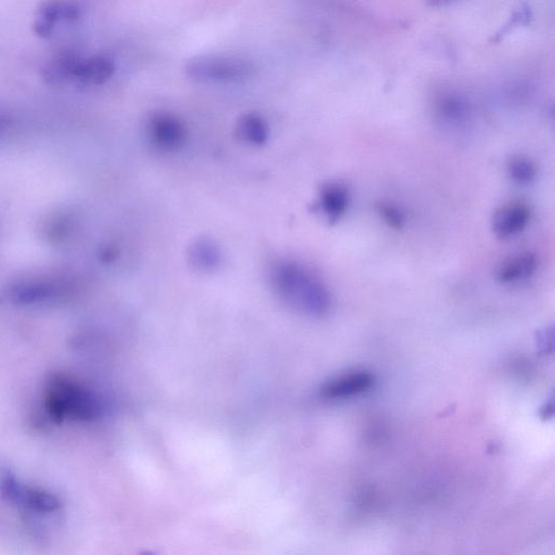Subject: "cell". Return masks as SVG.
Returning a JSON list of instances; mask_svg holds the SVG:
<instances>
[{"label": "cell", "mask_w": 555, "mask_h": 555, "mask_svg": "<svg viewBox=\"0 0 555 555\" xmlns=\"http://www.w3.org/2000/svg\"><path fill=\"white\" fill-rule=\"evenodd\" d=\"M81 57L76 52H63L54 57L52 60L44 64L42 76L44 82L51 85H61V84L73 81L74 72Z\"/></svg>", "instance_id": "cell-11"}, {"label": "cell", "mask_w": 555, "mask_h": 555, "mask_svg": "<svg viewBox=\"0 0 555 555\" xmlns=\"http://www.w3.org/2000/svg\"><path fill=\"white\" fill-rule=\"evenodd\" d=\"M54 24L46 21V20L38 18L37 21L34 24V32L38 35L39 37H49L53 31Z\"/></svg>", "instance_id": "cell-22"}, {"label": "cell", "mask_w": 555, "mask_h": 555, "mask_svg": "<svg viewBox=\"0 0 555 555\" xmlns=\"http://www.w3.org/2000/svg\"><path fill=\"white\" fill-rule=\"evenodd\" d=\"M374 384L373 375L366 373H354L342 375L325 385L322 394L325 398L340 399L364 393Z\"/></svg>", "instance_id": "cell-9"}, {"label": "cell", "mask_w": 555, "mask_h": 555, "mask_svg": "<svg viewBox=\"0 0 555 555\" xmlns=\"http://www.w3.org/2000/svg\"><path fill=\"white\" fill-rule=\"evenodd\" d=\"M424 2L426 4H429L430 6L442 7V6H446V4L454 3V0H424Z\"/></svg>", "instance_id": "cell-23"}, {"label": "cell", "mask_w": 555, "mask_h": 555, "mask_svg": "<svg viewBox=\"0 0 555 555\" xmlns=\"http://www.w3.org/2000/svg\"><path fill=\"white\" fill-rule=\"evenodd\" d=\"M509 176L519 185H529L537 176V167L530 158L515 156L508 163Z\"/></svg>", "instance_id": "cell-17"}, {"label": "cell", "mask_w": 555, "mask_h": 555, "mask_svg": "<svg viewBox=\"0 0 555 555\" xmlns=\"http://www.w3.org/2000/svg\"><path fill=\"white\" fill-rule=\"evenodd\" d=\"M532 212L522 202H511L499 207L492 220V229L499 239H510L527 229Z\"/></svg>", "instance_id": "cell-5"}, {"label": "cell", "mask_w": 555, "mask_h": 555, "mask_svg": "<svg viewBox=\"0 0 555 555\" xmlns=\"http://www.w3.org/2000/svg\"><path fill=\"white\" fill-rule=\"evenodd\" d=\"M116 62L110 57L96 56L81 59L74 72L73 81L84 85H101L116 73Z\"/></svg>", "instance_id": "cell-8"}, {"label": "cell", "mask_w": 555, "mask_h": 555, "mask_svg": "<svg viewBox=\"0 0 555 555\" xmlns=\"http://www.w3.org/2000/svg\"><path fill=\"white\" fill-rule=\"evenodd\" d=\"M82 16V8L76 3L68 0H47L39 8V18L56 26L60 20L76 21Z\"/></svg>", "instance_id": "cell-14"}, {"label": "cell", "mask_w": 555, "mask_h": 555, "mask_svg": "<svg viewBox=\"0 0 555 555\" xmlns=\"http://www.w3.org/2000/svg\"><path fill=\"white\" fill-rule=\"evenodd\" d=\"M20 507L39 514H51L61 508L60 500L47 490L26 487Z\"/></svg>", "instance_id": "cell-13"}, {"label": "cell", "mask_w": 555, "mask_h": 555, "mask_svg": "<svg viewBox=\"0 0 555 555\" xmlns=\"http://www.w3.org/2000/svg\"><path fill=\"white\" fill-rule=\"evenodd\" d=\"M378 213L386 224L396 230L403 229L406 222L404 213L400 208L390 203H381L378 205Z\"/></svg>", "instance_id": "cell-20"}, {"label": "cell", "mask_w": 555, "mask_h": 555, "mask_svg": "<svg viewBox=\"0 0 555 555\" xmlns=\"http://www.w3.org/2000/svg\"><path fill=\"white\" fill-rule=\"evenodd\" d=\"M539 260L534 253L525 252L510 257L503 262L497 270L500 284L513 285L527 281L536 274Z\"/></svg>", "instance_id": "cell-7"}, {"label": "cell", "mask_w": 555, "mask_h": 555, "mask_svg": "<svg viewBox=\"0 0 555 555\" xmlns=\"http://www.w3.org/2000/svg\"><path fill=\"white\" fill-rule=\"evenodd\" d=\"M530 18H532V12H530V9L527 4H522L519 8L515 10L511 18H510L509 22L505 24V26L500 29V31L495 35L493 38L494 43H497L505 36V34L511 32V29L515 28L527 26L529 23Z\"/></svg>", "instance_id": "cell-19"}, {"label": "cell", "mask_w": 555, "mask_h": 555, "mask_svg": "<svg viewBox=\"0 0 555 555\" xmlns=\"http://www.w3.org/2000/svg\"><path fill=\"white\" fill-rule=\"evenodd\" d=\"M27 486L20 483L10 472L0 474V495L7 503L20 505Z\"/></svg>", "instance_id": "cell-18"}, {"label": "cell", "mask_w": 555, "mask_h": 555, "mask_svg": "<svg viewBox=\"0 0 555 555\" xmlns=\"http://www.w3.org/2000/svg\"><path fill=\"white\" fill-rule=\"evenodd\" d=\"M270 281L276 294L287 305L310 316H324L331 307L326 285L300 262L280 261L271 267Z\"/></svg>", "instance_id": "cell-1"}, {"label": "cell", "mask_w": 555, "mask_h": 555, "mask_svg": "<svg viewBox=\"0 0 555 555\" xmlns=\"http://www.w3.org/2000/svg\"><path fill=\"white\" fill-rule=\"evenodd\" d=\"M350 205V193L339 183H330L322 188L318 205L320 212L331 222L341 220Z\"/></svg>", "instance_id": "cell-10"}, {"label": "cell", "mask_w": 555, "mask_h": 555, "mask_svg": "<svg viewBox=\"0 0 555 555\" xmlns=\"http://www.w3.org/2000/svg\"><path fill=\"white\" fill-rule=\"evenodd\" d=\"M151 141L163 151L177 150L185 142L186 130L181 122L170 114H157L149 125Z\"/></svg>", "instance_id": "cell-6"}, {"label": "cell", "mask_w": 555, "mask_h": 555, "mask_svg": "<svg viewBox=\"0 0 555 555\" xmlns=\"http://www.w3.org/2000/svg\"><path fill=\"white\" fill-rule=\"evenodd\" d=\"M72 278L57 274H43L19 278L8 286L7 299L20 306L52 303L67 299L76 292Z\"/></svg>", "instance_id": "cell-3"}, {"label": "cell", "mask_w": 555, "mask_h": 555, "mask_svg": "<svg viewBox=\"0 0 555 555\" xmlns=\"http://www.w3.org/2000/svg\"><path fill=\"white\" fill-rule=\"evenodd\" d=\"M189 259L197 269L206 271L214 269L220 264L221 254L214 243L201 240L195 243V245L191 247Z\"/></svg>", "instance_id": "cell-15"}, {"label": "cell", "mask_w": 555, "mask_h": 555, "mask_svg": "<svg viewBox=\"0 0 555 555\" xmlns=\"http://www.w3.org/2000/svg\"><path fill=\"white\" fill-rule=\"evenodd\" d=\"M188 76L205 83H237L255 73L254 63L237 54H202L186 63Z\"/></svg>", "instance_id": "cell-4"}, {"label": "cell", "mask_w": 555, "mask_h": 555, "mask_svg": "<svg viewBox=\"0 0 555 555\" xmlns=\"http://www.w3.org/2000/svg\"><path fill=\"white\" fill-rule=\"evenodd\" d=\"M240 138L253 145H262L269 136V128L262 118L256 114H247L237 123Z\"/></svg>", "instance_id": "cell-16"}, {"label": "cell", "mask_w": 555, "mask_h": 555, "mask_svg": "<svg viewBox=\"0 0 555 555\" xmlns=\"http://www.w3.org/2000/svg\"><path fill=\"white\" fill-rule=\"evenodd\" d=\"M537 344L543 351H552L553 349V328L546 326L540 330L537 334Z\"/></svg>", "instance_id": "cell-21"}, {"label": "cell", "mask_w": 555, "mask_h": 555, "mask_svg": "<svg viewBox=\"0 0 555 555\" xmlns=\"http://www.w3.org/2000/svg\"><path fill=\"white\" fill-rule=\"evenodd\" d=\"M9 124H10L9 118L0 114V133H4V131L7 130Z\"/></svg>", "instance_id": "cell-24"}, {"label": "cell", "mask_w": 555, "mask_h": 555, "mask_svg": "<svg viewBox=\"0 0 555 555\" xmlns=\"http://www.w3.org/2000/svg\"><path fill=\"white\" fill-rule=\"evenodd\" d=\"M438 117L444 125L459 128L467 125L471 109L465 99L450 95L440 99L438 104Z\"/></svg>", "instance_id": "cell-12"}, {"label": "cell", "mask_w": 555, "mask_h": 555, "mask_svg": "<svg viewBox=\"0 0 555 555\" xmlns=\"http://www.w3.org/2000/svg\"><path fill=\"white\" fill-rule=\"evenodd\" d=\"M44 406L49 415L58 423L66 419L89 422L102 413L96 395L66 375H53L48 381Z\"/></svg>", "instance_id": "cell-2"}]
</instances>
